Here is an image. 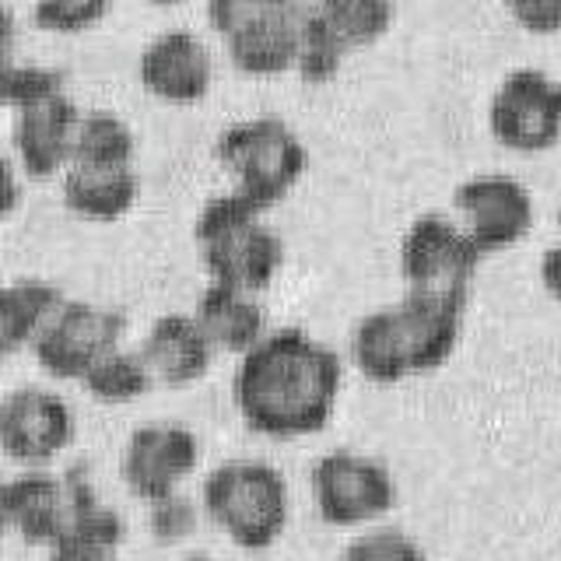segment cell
Segmentation results:
<instances>
[{"instance_id": "6da1fadb", "label": "cell", "mask_w": 561, "mask_h": 561, "mask_svg": "<svg viewBox=\"0 0 561 561\" xmlns=\"http://www.w3.org/2000/svg\"><path fill=\"white\" fill-rule=\"evenodd\" d=\"M341 376V355L330 344L302 327H277L242 355L232 393L250 428L288 438L327 425Z\"/></svg>"}, {"instance_id": "7a4b0ae2", "label": "cell", "mask_w": 561, "mask_h": 561, "mask_svg": "<svg viewBox=\"0 0 561 561\" xmlns=\"http://www.w3.org/2000/svg\"><path fill=\"white\" fill-rule=\"evenodd\" d=\"M460 302L408 291L400 302L362 316L351 333L355 365L376 382H397L443 365L460 341Z\"/></svg>"}, {"instance_id": "3957f363", "label": "cell", "mask_w": 561, "mask_h": 561, "mask_svg": "<svg viewBox=\"0 0 561 561\" xmlns=\"http://www.w3.org/2000/svg\"><path fill=\"white\" fill-rule=\"evenodd\" d=\"M260 210L263 207L242 197L239 190L218 193L201 207L193 239L201 245L204 267L218 285L260 291L285 263V242L271 225L260 221Z\"/></svg>"}, {"instance_id": "277c9868", "label": "cell", "mask_w": 561, "mask_h": 561, "mask_svg": "<svg viewBox=\"0 0 561 561\" xmlns=\"http://www.w3.org/2000/svg\"><path fill=\"white\" fill-rule=\"evenodd\" d=\"M204 508L239 548H267L288 523L285 473L267 460H225L204 478Z\"/></svg>"}, {"instance_id": "5b68a950", "label": "cell", "mask_w": 561, "mask_h": 561, "mask_svg": "<svg viewBox=\"0 0 561 561\" xmlns=\"http://www.w3.org/2000/svg\"><path fill=\"white\" fill-rule=\"evenodd\" d=\"M218 162L239 180V193L256 207H271L306 172L309 151L280 116H253L225 127L215 140Z\"/></svg>"}, {"instance_id": "8992f818", "label": "cell", "mask_w": 561, "mask_h": 561, "mask_svg": "<svg viewBox=\"0 0 561 561\" xmlns=\"http://www.w3.org/2000/svg\"><path fill=\"white\" fill-rule=\"evenodd\" d=\"M210 22L225 35L228 57L250 75H277L298 64L306 8L291 0H215Z\"/></svg>"}, {"instance_id": "52a82bcc", "label": "cell", "mask_w": 561, "mask_h": 561, "mask_svg": "<svg viewBox=\"0 0 561 561\" xmlns=\"http://www.w3.org/2000/svg\"><path fill=\"white\" fill-rule=\"evenodd\" d=\"M481 256V245L473 242L467 228H460L449 215H438V210L414 218L400 242V271L408 277L411 291L438 295L460 306L467 302L470 277L478 271Z\"/></svg>"}, {"instance_id": "ba28073f", "label": "cell", "mask_w": 561, "mask_h": 561, "mask_svg": "<svg viewBox=\"0 0 561 561\" xmlns=\"http://www.w3.org/2000/svg\"><path fill=\"white\" fill-rule=\"evenodd\" d=\"M393 22L390 0H323L306 8L298 75L306 81H330L355 46L379 39Z\"/></svg>"}, {"instance_id": "9c48e42d", "label": "cell", "mask_w": 561, "mask_h": 561, "mask_svg": "<svg viewBox=\"0 0 561 561\" xmlns=\"http://www.w3.org/2000/svg\"><path fill=\"white\" fill-rule=\"evenodd\" d=\"M123 330H127V312L123 309L67 298L35 333L32 355L49 376L81 379L102 355L119 347Z\"/></svg>"}, {"instance_id": "30bf717a", "label": "cell", "mask_w": 561, "mask_h": 561, "mask_svg": "<svg viewBox=\"0 0 561 561\" xmlns=\"http://www.w3.org/2000/svg\"><path fill=\"white\" fill-rule=\"evenodd\" d=\"M312 495L327 523L351 526L382 516L397 502V484L376 456L358 449H330L312 467Z\"/></svg>"}, {"instance_id": "8fae6325", "label": "cell", "mask_w": 561, "mask_h": 561, "mask_svg": "<svg viewBox=\"0 0 561 561\" xmlns=\"http://www.w3.org/2000/svg\"><path fill=\"white\" fill-rule=\"evenodd\" d=\"M488 123L508 148L540 151L554 145L561 134V81L540 67H516L491 95Z\"/></svg>"}, {"instance_id": "7c38bea8", "label": "cell", "mask_w": 561, "mask_h": 561, "mask_svg": "<svg viewBox=\"0 0 561 561\" xmlns=\"http://www.w3.org/2000/svg\"><path fill=\"white\" fill-rule=\"evenodd\" d=\"M75 438V411L46 386H18L0 400V449L39 470Z\"/></svg>"}, {"instance_id": "4fadbf2b", "label": "cell", "mask_w": 561, "mask_h": 561, "mask_svg": "<svg viewBox=\"0 0 561 561\" xmlns=\"http://www.w3.org/2000/svg\"><path fill=\"white\" fill-rule=\"evenodd\" d=\"M201 460V443L180 421H151L130 432L123 449V481L137 499L158 502L175 495V488Z\"/></svg>"}, {"instance_id": "5bb4252c", "label": "cell", "mask_w": 561, "mask_h": 561, "mask_svg": "<svg viewBox=\"0 0 561 561\" xmlns=\"http://www.w3.org/2000/svg\"><path fill=\"white\" fill-rule=\"evenodd\" d=\"M456 210H463L467 232L481 245V253L523 239L534 225V197L516 175L481 172L470 175L453 193Z\"/></svg>"}, {"instance_id": "9a60e30c", "label": "cell", "mask_w": 561, "mask_h": 561, "mask_svg": "<svg viewBox=\"0 0 561 561\" xmlns=\"http://www.w3.org/2000/svg\"><path fill=\"white\" fill-rule=\"evenodd\" d=\"M137 70L148 92L169 102H193L207 95L210 78H215V60H210V49L197 32L162 28L140 49Z\"/></svg>"}, {"instance_id": "2e32d148", "label": "cell", "mask_w": 561, "mask_h": 561, "mask_svg": "<svg viewBox=\"0 0 561 561\" xmlns=\"http://www.w3.org/2000/svg\"><path fill=\"white\" fill-rule=\"evenodd\" d=\"M81 110L67 92L46 95L39 102H28L14 110L11 140L18 151V162L32 175H49L70 165V148H75Z\"/></svg>"}, {"instance_id": "e0dca14e", "label": "cell", "mask_w": 561, "mask_h": 561, "mask_svg": "<svg viewBox=\"0 0 561 561\" xmlns=\"http://www.w3.org/2000/svg\"><path fill=\"white\" fill-rule=\"evenodd\" d=\"M137 351L148 362L151 376L169 386H186L201 379L210 368V358H215V344L207 341V333L193 320V312L158 316Z\"/></svg>"}, {"instance_id": "ac0fdd59", "label": "cell", "mask_w": 561, "mask_h": 561, "mask_svg": "<svg viewBox=\"0 0 561 561\" xmlns=\"http://www.w3.org/2000/svg\"><path fill=\"white\" fill-rule=\"evenodd\" d=\"M193 320L201 323L210 344L221 351H239V355H245L267 333V312L253 298V291L218 285V280H210L201 291Z\"/></svg>"}, {"instance_id": "d6986e66", "label": "cell", "mask_w": 561, "mask_h": 561, "mask_svg": "<svg viewBox=\"0 0 561 561\" xmlns=\"http://www.w3.org/2000/svg\"><path fill=\"white\" fill-rule=\"evenodd\" d=\"M11 519L25 543H46L49 548L67 519L64 478L49 470H25L11 478Z\"/></svg>"}, {"instance_id": "ffe728a7", "label": "cell", "mask_w": 561, "mask_h": 561, "mask_svg": "<svg viewBox=\"0 0 561 561\" xmlns=\"http://www.w3.org/2000/svg\"><path fill=\"white\" fill-rule=\"evenodd\" d=\"M137 186L134 165H70L64 172V204L84 218L110 221L127 215Z\"/></svg>"}, {"instance_id": "44dd1931", "label": "cell", "mask_w": 561, "mask_h": 561, "mask_svg": "<svg viewBox=\"0 0 561 561\" xmlns=\"http://www.w3.org/2000/svg\"><path fill=\"white\" fill-rule=\"evenodd\" d=\"M67 302V295L43 277H18L0 285V355L25 347L53 312Z\"/></svg>"}, {"instance_id": "7402d4cb", "label": "cell", "mask_w": 561, "mask_h": 561, "mask_svg": "<svg viewBox=\"0 0 561 561\" xmlns=\"http://www.w3.org/2000/svg\"><path fill=\"white\" fill-rule=\"evenodd\" d=\"M127 526L116 508L95 502L78 513H67L60 537L49 543V561H113Z\"/></svg>"}, {"instance_id": "603a6c76", "label": "cell", "mask_w": 561, "mask_h": 561, "mask_svg": "<svg viewBox=\"0 0 561 561\" xmlns=\"http://www.w3.org/2000/svg\"><path fill=\"white\" fill-rule=\"evenodd\" d=\"M137 137L130 123L110 110H88L78 119L70 165H134Z\"/></svg>"}, {"instance_id": "cb8c5ba5", "label": "cell", "mask_w": 561, "mask_h": 561, "mask_svg": "<svg viewBox=\"0 0 561 561\" xmlns=\"http://www.w3.org/2000/svg\"><path fill=\"white\" fill-rule=\"evenodd\" d=\"M151 368L140 358V351L113 347L110 355H102L88 373L81 376V386L102 403H127L137 400L140 393L151 390Z\"/></svg>"}, {"instance_id": "d4e9b609", "label": "cell", "mask_w": 561, "mask_h": 561, "mask_svg": "<svg viewBox=\"0 0 561 561\" xmlns=\"http://www.w3.org/2000/svg\"><path fill=\"white\" fill-rule=\"evenodd\" d=\"M337 561H428L421 543L400 526H373L344 543Z\"/></svg>"}, {"instance_id": "484cf974", "label": "cell", "mask_w": 561, "mask_h": 561, "mask_svg": "<svg viewBox=\"0 0 561 561\" xmlns=\"http://www.w3.org/2000/svg\"><path fill=\"white\" fill-rule=\"evenodd\" d=\"M64 92V75L57 67H46V64H8V75H4V99L14 110H22L28 102H39L46 95H57Z\"/></svg>"}, {"instance_id": "4316f807", "label": "cell", "mask_w": 561, "mask_h": 561, "mask_svg": "<svg viewBox=\"0 0 561 561\" xmlns=\"http://www.w3.org/2000/svg\"><path fill=\"white\" fill-rule=\"evenodd\" d=\"M105 11H110L105 0H39V4L32 8V18L46 28L78 32L99 22Z\"/></svg>"}, {"instance_id": "83f0119b", "label": "cell", "mask_w": 561, "mask_h": 561, "mask_svg": "<svg viewBox=\"0 0 561 561\" xmlns=\"http://www.w3.org/2000/svg\"><path fill=\"white\" fill-rule=\"evenodd\" d=\"M148 523H151V534H154L158 543H175V540H183L193 526H197V505L175 491V495L151 502Z\"/></svg>"}, {"instance_id": "f1b7e54d", "label": "cell", "mask_w": 561, "mask_h": 561, "mask_svg": "<svg viewBox=\"0 0 561 561\" xmlns=\"http://www.w3.org/2000/svg\"><path fill=\"white\" fill-rule=\"evenodd\" d=\"M513 18L534 32H554L561 28V0H513L508 4Z\"/></svg>"}, {"instance_id": "f546056e", "label": "cell", "mask_w": 561, "mask_h": 561, "mask_svg": "<svg viewBox=\"0 0 561 561\" xmlns=\"http://www.w3.org/2000/svg\"><path fill=\"white\" fill-rule=\"evenodd\" d=\"M22 201V183H18V169L11 158L0 151V221H4L11 210Z\"/></svg>"}, {"instance_id": "4dcf8cb0", "label": "cell", "mask_w": 561, "mask_h": 561, "mask_svg": "<svg viewBox=\"0 0 561 561\" xmlns=\"http://www.w3.org/2000/svg\"><path fill=\"white\" fill-rule=\"evenodd\" d=\"M540 280L548 285V291L554 298H561V242L548 245L540 256Z\"/></svg>"}, {"instance_id": "1f68e13d", "label": "cell", "mask_w": 561, "mask_h": 561, "mask_svg": "<svg viewBox=\"0 0 561 561\" xmlns=\"http://www.w3.org/2000/svg\"><path fill=\"white\" fill-rule=\"evenodd\" d=\"M14 35H18V18H14V8H11V4H0V57H11Z\"/></svg>"}, {"instance_id": "d6a6232c", "label": "cell", "mask_w": 561, "mask_h": 561, "mask_svg": "<svg viewBox=\"0 0 561 561\" xmlns=\"http://www.w3.org/2000/svg\"><path fill=\"white\" fill-rule=\"evenodd\" d=\"M14 530V519H11V481H0V540Z\"/></svg>"}, {"instance_id": "836d02e7", "label": "cell", "mask_w": 561, "mask_h": 561, "mask_svg": "<svg viewBox=\"0 0 561 561\" xmlns=\"http://www.w3.org/2000/svg\"><path fill=\"white\" fill-rule=\"evenodd\" d=\"M8 64H11V57H0V105H8V99H4V75H8Z\"/></svg>"}, {"instance_id": "e575fe53", "label": "cell", "mask_w": 561, "mask_h": 561, "mask_svg": "<svg viewBox=\"0 0 561 561\" xmlns=\"http://www.w3.org/2000/svg\"><path fill=\"white\" fill-rule=\"evenodd\" d=\"M180 561H218V558H210V554H186V558H180Z\"/></svg>"}, {"instance_id": "d590c367", "label": "cell", "mask_w": 561, "mask_h": 561, "mask_svg": "<svg viewBox=\"0 0 561 561\" xmlns=\"http://www.w3.org/2000/svg\"><path fill=\"white\" fill-rule=\"evenodd\" d=\"M558 225H561V210H558Z\"/></svg>"}]
</instances>
